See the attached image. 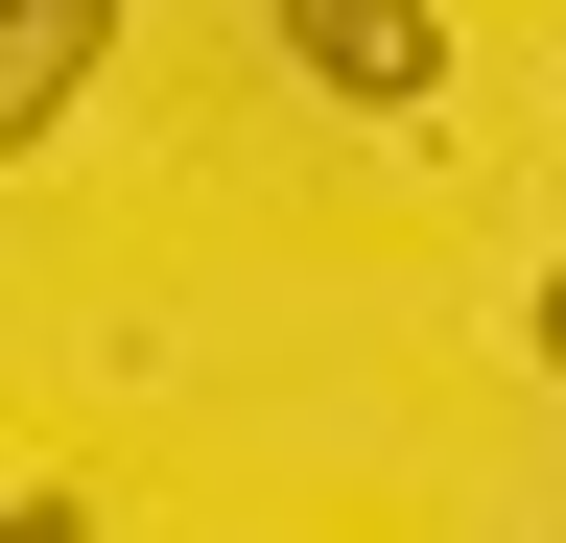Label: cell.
<instances>
[{
	"instance_id": "1",
	"label": "cell",
	"mask_w": 566,
	"mask_h": 543,
	"mask_svg": "<svg viewBox=\"0 0 566 543\" xmlns=\"http://www.w3.org/2000/svg\"><path fill=\"white\" fill-rule=\"evenodd\" d=\"M260 24H283V72L354 95V118H424V95H449V24H424V0H260Z\"/></svg>"
},
{
	"instance_id": "3",
	"label": "cell",
	"mask_w": 566,
	"mask_h": 543,
	"mask_svg": "<svg viewBox=\"0 0 566 543\" xmlns=\"http://www.w3.org/2000/svg\"><path fill=\"white\" fill-rule=\"evenodd\" d=\"M543 378H566V260H543Z\"/></svg>"
},
{
	"instance_id": "2",
	"label": "cell",
	"mask_w": 566,
	"mask_h": 543,
	"mask_svg": "<svg viewBox=\"0 0 566 543\" xmlns=\"http://www.w3.org/2000/svg\"><path fill=\"white\" fill-rule=\"evenodd\" d=\"M95 48H118V0H0V166L95 95Z\"/></svg>"
}]
</instances>
